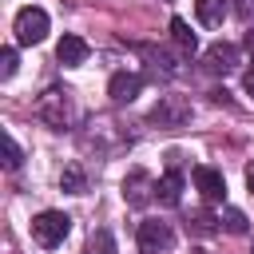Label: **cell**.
I'll list each match as a JSON object with an SVG mask.
<instances>
[{
  "label": "cell",
  "mask_w": 254,
  "mask_h": 254,
  "mask_svg": "<svg viewBox=\"0 0 254 254\" xmlns=\"http://www.w3.org/2000/svg\"><path fill=\"white\" fill-rule=\"evenodd\" d=\"M226 12H230V4H226V0H194V16H198V24H202V28H222Z\"/></svg>",
  "instance_id": "4fadbf2b"
},
{
  "label": "cell",
  "mask_w": 254,
  "mask_h": 254,
  "mask_svg": "<svg viewBox=\"0 0 254 254\" xmlns=\"http://www.w3.org/2000/svg\"><path fill=\"white\" fill-rule=\"evenodd\" d=\"M222 226H226L230 234H246V230H250V226H246V214H242V210H234V206H226V210H222Z\"/></svg>",
  "instance_id": "e0dca14e"
},
{
  "label": "cell",
  "mask_w": 254,
  "mask_h": 254,
  "mask_svg": "<svg viewBox=\"0 0 254 254\" xmlns=\"http://www.w3.org/2000/svg\"><path fill=\"white\" fill-rule=\"evenodd\" d=\"M242 48H246V56H250V60H254V28H250V32H246V40H242Z\"/></svg>",
  "instance_id": "7402d4cb"
},
{
  "label": "cell",
  "mask_w": 254,
  "mask_h": 254,
  "mask_svg": "<svg viewBox=\"0 0 254 254\" xmlns=\"http://www.w3.org/2000/svg\"><path fill=\"white\" fill-rule=\"evenodd\" d=\"M190 179H194V187H198V194H202L206 202H222V198H226V179H222V171H214V167H194Z\"/></svg>",
  "instance_id": "ba28073f"
},
{
  "label": "cell",
  "mask_w": 254,
  "mask_h": 254,
  "mask_svg": "<svg viewBox=\"0 0 254 254\" xmlns=\"http://www.w3.org/2000/svg\"><path fill=\"white\" fill-rule=\"evenodd\" d=\"M48 36V12L44 8H20L16 12V40L20 44H40Z\"/></svg>",
  "instance_id": "5b68a950"
},
{
  "label": "cell",
  "mask_w": 254,
  "mask_h": 254,
  "mask_svg": "<svg viewBox=\"0 0 254 254\" xmlns=\"http://www.w3.org/2000/svg\"><path fill=\"white\" fill-rule=\"evenodd\" d=\"M60 187H64L67 194H83V190H87V179H83L79 163H67V167L60 171Z\"/></svg>",
  "instance_id": "5bb4252c"
},
{
  "label": "cell",
  "mask_w": 254,
  "mask_h": 254,
  "mask_svg": "<svg viewBox=\"0 0 254 254\" xmlns=\"http://www.w3.org/2000/svg\"><path fill=\"white\" fill-rule=\"evenodd\" d=\"M87 52H91V48H87L83 36H64V40L56 44V60H60L64 67H79V64L87 60Z\"/></svg>",
  "instance_id": "30bf717a"
},
{
  "label": "cell",
  "mask_w": 254,
  "mask_h": 254,
  "mask_svg": "<svg viewBox=\"0 0 254 254\" xmlns=\"http://www.w3.org/2000/svg\"><path fill=\"white\" fill-rule=\"evenodd\" d=\"M87 254H115V238L99 226V230H91V238H87Z\"/></svg>",
  "instance_id": "2e32d148"
},
{
  "label": "cell",
  "mask_w": 254,
  "mask_h": 254,
  "mask_svg": "<svg viewBox=\"0 0 254 254\" xmlns=\"http://www.w3.org/2000/svg\"><path fill=\"white\" fill-rule=\"evenodd\" d=\"M246 190H250V194H254V163H250V167H246Z\"/></svg>",
  "instance_id": "603a6c76"
},
{
  "label": "cell",
  "mask_w": 254,
  "mask_h": 254,
  "mask_svg": "<svg viewBox=\"0 0 254 254\" xmlns=\"http://www.w3.org/2000/svg\"><path fill=\"white\" fill-rule=\"evenodd\" d=\"M36 115L52 127V131H67L75 123V99L67 87H48L40 99H36Z\"/></svg>",
  "instance_id": "6da1fadb"
},
{
  "label": "cell",
  "mask_w": 254,
  "mask_h": 254,
  "mask_svg": "<svg viewBox=\"0 0 254 254\" xmlns=\"http://www.w3.org/2000/svg\"><path fill=\"white\" fill-rule=\"evenodd\" d=\"M171 40H175L183 52H194V48H198V36H194V32L187 28V20H179V16L171 20Z\"/></svg>",
  "instance_id": "9a60e30c"
},
{
  "label": "cell",
  "mask_w": 254,
  "mask_h": 254,
  "mask_svg": "<svg viewBox=\"0 0 254 254\" xmlns=\"http://www.w3.org/2000/svg\"><path fill=\"white\" fill-rule=\"evenodd\" d=\"M16 75V48H0V79H12Z\"/></svg>",
  "instance_id": "d6986e66"
},
{
  "label": "cell",
  "mask_w": 254,
  "mask_h": 254,
  "mask_svg": "<svg viewBox=\"0 0 254 254\" xmlns=\"http://www.w3.org/2000/svg\"><path fill=\"white\" fill-rule=\"evenodd\" d=\"M218 226H222V214H214V210H206V206H198V210H190V214H187V230H190V234H198V238L218 234Z\"/></svg>",
  "instance_id": "8fae6325"
},
{
  "label": "cell",
  "mask_w": 254,
  "mask_h": 254,
  "mask_svg": "<svg viewBox=\"0 0 254 254\" xmlns=\"http://www.w3.org/2000/svg\"><path fill=\"white\" fill-rule=\"evenodd\" d=\"M123 198H127V206H147V202L155 198V179L135 167V171L123 179Z\"/></svg>",
  "instance_id": "52a82bcc"
},
{
  "label": "cell",
  "mask_w": 254,
  "mask_h": 254,
  "mask_svg": "<svg viewBox=\"0 0 254 254\" xmlns=\"http://www.w3.org/2000/svg\"><path fill=\"white\" fill-rule=\"evenodd\" d=\"M67 234H71V218H67L64 210H40V214L32 218V238H36L44 250H56Z\"/></svg>",
  "instance_id": "3957f363"
},
{
  "label": "cell",
  "mask_w": 254,
  "mask_h": 254,
  "mask_svg": "<svg viewBox=\"0 0 254 254\" xmlns=\"http://www.w3.org/2000/svg\"><path fill=\"white\" fill-rule=\"evenodd\" d=\"M230 12L238 20H254V0H230Z\"/></svg>",
  "instance_id": "ffe728a7"
},
{
  "label": "cell",
  "mask_w": 254,
  "mask_h": 254,
  "mask_svg": "<svg viewBox=\"0 0 254 254\" xmlns=\"http://www.w3.org/2000/svg\"><path fill=\"white\" fill-rule=\"evenodd\" d=\"M175 246V230H171V222H163V218H147V222H139V254H167Z\"/></svg>",
  "instance_id": "277c9868"
},
{
  "label": "cell",
  "mask_w": 254,
  "mask_h": 254,
  "mask_svg": "<svg viewBox=\"0 0 254 254\" xmlns=\"http://www.w3.org/2000/svg\"><path fill=\"white\" fill-rule=\"evenodd\" d=\"M202 67H206L210 75H230V71H238V48L226 44V40L210 44V48L202 52Z\"/></svg>",
  "instance_id": "8992f818"
},
{
  "label": "cell",
  "mask_w": 254,
  "mask_h": 254,
  "mask_svg": "<svg viewBox=\"0 0 254 254\" xmlns=\"http://www.w3.org/2000/svg\"><path fill=\"white\" fill-rule=\"evenodd\" d=\"M151 127H163V131H179L190 123V99L187 95H159V103L151 107L147 115Z\"/></svg>",
  "instance_id": "7a4b0ae2"
},
{
  "label": "cell",
  "mask_w": 254,
  "mask_h": 254,
  "mask_svg": "<svg viewBox=\"0 0 254 254\" xmlns=\"http://www.w3.org/2000/svg\"><path fill=\"white\" fill-rule=\"evenodd\" d=\"M20 163H24V151H20V143H16L12 135H4V167H8V171H16Z\"/></svg>",
  "instance_id": "ac0fdd59"
},
{
  "label": "cell",
  "mask_w": 254,
  "mask_h": 254,
  "mask_svg": "<svg viewBox=\"0 0 254 254\" xmlns=\"http://www.w3.org/2000/svg\"><path fill=\"white\" fill-rule=\"evenodd\" d=\"M139 91H143V75H139V71H115V75L107 79V95H111L115 103H131Z\"/></svg>",
  "instance_id": "9c48e42d"
},
{
  "label": "cell",
  "mask_w": 254,
  "mask_h": 254,
  "mask_svg": "<svg viewBox=\"0 0 254 254\" xmlns=\"http://www.w3.org/2000/svg\"><path fill=\"white\" fill-rule=\"evenodd\" d=\"M242 87H246V95H250V99H254V67H250V71H246V75H242Z\"/></svg>",
  "instance_id": "44dd1931"
},
{
  "label": "cell",
  "mask_w": 254,
  "mask_h": 254,
  "mask_svg": "<svg viewBox=\"0 0 254 254\" xmlns=\"http://www.w3.org/2000/svg\"><path fill=\"white\" fill-rule=\"evenodd\" d=\"M155 198H159L163 206H179V198H183V175H179L175 167L155 183Z\"/></svg>",
  "instance_id": "7c38bea8"
}]
</instances>
